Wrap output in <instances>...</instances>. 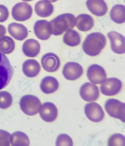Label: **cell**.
<instances>
[{
	"instance_id": "cell-1",
	"label": "cell",
	"mask_w": 125,
	"mask_h": 146,
	"mask_svg": "<svg viewBox=\"0 0 125 146\" xmlns=\"http://www.w3.org/2000/svg\"><path fill=\"white\" fill-rule=\"evenodd\" d=\"M106 38L100 32H94L86 37L82 45L83 51L91 56H97L105 47Z\"/></svg>"
},
{
	"instance_id": "cell-2",
	"label": "cell",
	"mask_w": 125,
	"mask_h": 146,
	"mask_svg": "<svg viewBox=\"0 0 125 146\" xmlns=\"http://www.w3.org/2000/svg\"><path fill=\"white\" fill-rule=\"evenodd\" d=\"M50 23L52 28L53 35H60L64 32L74 28L75 26V18L72 14H63L58 15Z\"/></svg>"
},
{
	"instance_id": "cell-3",
	"label": "cell",
	"mask_w": 125,
	"mask_h": 146,
	"mask_svg": "<svg viewBox=\"0 0 125 146\" xmlns=\"http://www.w3.org/2000/svg\"><path fill=\"white\" fill-rule=\"evenodd\" d=\"M21 109L25 114L33 116L37 114L40 111L42 104L39 99L35 96H24L20 101Z\"/></svg>"
},
{
	"instance_id": "cell-4",
	"label": "cell",
	"mask_w": 125,
	"mask_h": 146,
	"mask_svg": "<svg viewBox=\"0 0 125 146\" xmlns=\"http://www.w3.org/2000/svg\"><path fill=\"white\" fill-rule=\"evenodd\" d=\"M14 70L9 60L0 51V90L6 87L12 79Z\"/></svg>"
},
{
	"instance_id": "cell-5",
	"label": "cell",
	"mask_w": 125,
	"mask_h": 146,
	"mask_svg": "<svg viewBox=\"0 0 125 146\" xmlns=\"http://www.w3.org/2000/svg\"><path fill=\"white\" fill-rule=\"evenodd\" d=\"M106 111L111 117L120 119L125 122V105L117 99H110L106 102Z\"/></svg>"
},
{
	"instance_id": "cell-6",
	"label": "cell",
	"mask_w": 125,
	"mask_h": 146,
	"mask_svg": "<svg viewBox=\"0 0 125 146\" xmlns=\"http://www.w3.org/2000/svg\"><path fill=\"white\" fill-rule=\"evenodd\" d=\"M33 8L29 4L26 2L18 3L13 7L11 15L13 18L18 21H24L32 16Z\"/></svg>"
},
{
	"instance_id": "cell-7",
	"label": "cell",
	"mask_w": 125,
	"mask_h": 146,
	"mask_svg": "<svg viewBox=\"0 0 125 146\" xmlns=\"http://www.w3.org/2000/svg\"><path fill=\"white\" fill-rule=\"evenodd\" d=\"M122 84L120 80L112 77L106 80L100 85V89L103 95L110 96L118 94L122 90Z\"/></svg>"
},
{
	"instance_id": "cell-8",
	"label": "cell",
	"mask_w": 125,
	"mask_h": 146,
	"mask_svg": "<svg viewBox=\"0 0 125 146\" xmlns=\"http://www.w3.org/2000/svg\"><path fill=\"white\" fill-rule=\"evenodd\" d=\"M88 78L95 84H101L106 79V74L104 68L97 64L90 66L87 72Z\"/></svg>"
},
{
	"instance_id": "cell-9",
	"label": "cell",
	"mask_w": 125,
	"mask_h": 146,
	"mask_svg": "<svg viewBox=\"0 0 125 146\" xmlns=\"http://www.w3.org/2000/svg\"><path fill=\"white\" fill-rule=\"evenodd\" d=\"M84 112L89 119L94 122H99L104 119L105 113L102 107L98 103H87L84 107Z\"/></svg>"
},
{
	"instance_id": "cell-10",
	"label": "cell",
	"mask_w": 125,
	"mask_h": 146,
	"mask_svg": "<svg viewBox=\"0 0 125 146\" xmlns=\"http://www.w3.org/2000/svg\"><path fill=\"white\" fill-rule=\"evenodd\" d=\"M80 95L83 100L91 102L97 100L100 93L99 88L96 85L87 82L81 86Z\"/></svg>"
},
{
	"instance_id": "cell-11",
	"label": "cell",
	"mask_w": 125,
	"mask_h": 146,
	"mask_svg": "<svg viewBox=\"0 0 125 146\" xmlns=\"http://www.w3.org/2000/svg\"><path fill=\"white\" fill-rule=\"evenodd\" d=\"M34 31L39 39L46 40L53 34L51 23L46 20L37 21L34 25Z\"/></svg>"
},
{
	"instance_id": "cell-12",
	"label": "cell",
	"mask_w": 125,
	"mask_h": 146,
	"mask_svg": "<svg viewBox=\"0 0 125 146\" xmlns=\"http://www.w3.org/2000/svg\"><path fill=\"white\" fill-rule=\"evenodd\" d=\"M83 68L80 64L75 62L66 63L63 68L62 74L66 80L74 81L78 79L83 74Z\"/></svg>"
},
{
	"instance_id": "cell-13",
	"label": "cell",
	"mask_w": 125,
	"mask_h": 146,
	"mask_svg": "<svg viewBox=\"0 0 125 146\" xmlns=\"http://www.w3.org/2000/svg\"><path fill=\"white\" fill-rule=\"evenodd\" d=\"M43 68L48 72H56L60 66V60L56 54L52 52L47 53L42 57L41 60Z\"/></svg>"
},
{
	"instance_id": "cell-14",
	"label": "cell",
	"mask_w": 125,
	"mask_h": 146,
	"mask_svg": "<svg viewBox=\"0 0 125 146\" xmlns=\"http://www.w3.org/2000/svg\"><path fill=\"white\" fill-rule=\"evenodd\" d=\"M108 38L111 43L112 51L116 54H122L125 52V38L120 33L114 31L109 32Z\"/></svg>"
},
{
	"instance_id": "cell-15",
	"label": "cell",
	"mask_w": 125,
	"mask_h": 146,
	"mask_svg": "<svg viewBox=\"0 0 125 146\" xmlns=\"http://www.w3.org/2000/svg\"><path fill=\"white\" fill-rule=\"evenodd\" d=\"M58 109L55 104L51 102L43 103L40 111V115L44 121L51 122L56 120L58 116Z\"/></svg>"
},
{
	"instance_id": "cell-16",
	"label": "cell",
	"mask_w": 125,
	"mask_h": 146,
	"mask_svg": "<svg viewBox=\"0 0 125 146\" xmlns=\"http://www.w3.org/2000/svg\"><path fill=\"white\" fill-rule=\"evenodd\" d=\"M86 4L91 13L96 16H103L107 12V5L104 0H87Z\"/></svg>"
},
{
	"instance_id": "cell-17",
	"label": "cell",
	"mask_w": 125,
	"mask_h": 146,
	"mask_svg": "<svg viewBox=\"0 0 125 146\" xmlns=\"http://www.w3.org/2000/svg\"><path fill=\"white\" fill-rule=\"evenodd\" d=\"M8 31L15 39L23 41L28 36V32L25 26L21 24L13 23L8 27Z\"/></svg>"
},
{
	"instance_id": "cell-18",
	"label": "cell",
	"mask_w": 125,
	"mask_h": 146,
	"mask_svg": "<svg viewBox=\"0 0 125 146\" xmlns=\"http://www.w3.org/2000/svg\"><path fill=\"white\" fill-rule=\"evenodd\" d=\"M22 69L23 73L27 77L33 78L38 75L40 72V64L35 59H29L25 60L23 63Z\"/></svg>"
},
{
	"instance_id": "cell-19",
	"label": "cell",
	"mask_w": 125,
	"mask_h": 146,
	"mask_svg": "<svg viewBox=\"0 0 125 146\" xmlns=\"http://www.w3.org/2000/svg\"><path fill=\"white\" fill-rule=\"evenodd\" d=\"M22 50L25 56L28 57L34 58L39 54L41 45L37 40L28 39L23 44Z\"/></svg>"
},
{
	"instance_id": "cell-20",
	"label": "cell",
	"mask_w": 125,
	"mask_h": 146,
	"mask_svg": "<svg viewBox=\"0 0 125 146\" xmlns=\"http://www.w3.org/2000/svg\"><path fill=\"white\" fill-rule=\"evenodd\" d=\"M35 11L37 15L40 17H49L53 12V6L48 1L42 0L36 3L35 6Z\"/></svg>"
},
{
	"instance_id": "cell-21",
	"label": "cell",
	"mask_w": 125,
	"mask_h": 146,
	"mask_svg": "<svg viewBox=\"0 0 125 146\" xmlns=\"http://www.w3.org/2000/svg\"><path fill=\"white\" fill-rule=\"evenodd\" d=\"M94 20L90 15L83 14L78 15L75 19V25L79 31L87 32L94 25Z\"/></svg>"
},
{
	"instance_id": "cell-22",
	"label": "cell",
	"mask_w": 125,
	"mask_h": 146,
	"mask_svg": "<svg viewBox=\"0 0 125 146\" xmlns=\"http://www.w3.org/2000/svg\"><path fill=\"white\" fill-rule=\"evenodd\" d=\"M59 83L57 80L52 76H47L42 80L40 84L41 90L45 94H52L59 88Z\"/></svg>"
},
{
	"instance_id": "cell-23",
	"label": "cell",
	"mask_w": 125,
	"mask_h": 146,
	"mask_svg": "<svg viewBox=\"0 0 125 146\" xmlns=\"http://www.w3.org/2000/svg\"><path fill=\"white\" fill-rule=\"evenodd\" d=\"M110 17L112 21L121 24L125 21V7L122 5H116L110 11Z\"/></svg>"
},
{
	"instance_id": "cell-24",
	"label": "cell",
	"mask_w": 125,
	"mask_h": 146,
	"mask_svg": "<svg viewBox=\"0 0 125 146\" xmlns=\"http://www.w3.org/2000/svg\"><path fill=\"white\" fill-rule=\"evenodd\" d=\"M10 142L13 146H28L30 141L26 134L23 132H15L10 135Z\"/></svg>"
},
{
	"instance_id": "cell-25",
	"label": "cell",
	"mask_w": 125,
	"mask_h": 146,
	"mask_svg": "<svg viewBox=\"0 0 125 146\" xmlns=\"http://www.w3.org/2000/svg\"><path fill=\"white\" fill-rule=\"evenodd\" d=\"M63 42L68 46L72 47L76 46L80 43V35L76 31L70 30L64 34Z\"/></svg>"
},
{
	"instance_id": "cell-26",
	"label": "cell",
	"mask_w": 125,
	"mask_h": 146,
	"mask_svg": "<svg viewBox=\"0 0 125 146\" xmlns=\"http://www.w3.org/2000/svg\"><path fill=\"white\" fill-rule=\"evenodd\" d=\"M15 48V42L11 37L6 36L0 38V51L2 53L11 54Z\"/></svg>"
},
{
	"instance_id": "cell-27",
	"label": "cell",
	"mask_w": 125,
	"mask_h": 146,
	"mask_svg": "<svg viewBox=\"0 0 125 146\" xmlns=\"http://www.w3.org/2000/svg\"><path fill=\"white\" fill-rule=\"evenodd\" d=\"M13 98L11 94L7 91L0 92V108L5 109L12 104Z\"/></svg>"
},
{
	"instance_id": "cell-28",
	"label": "cell",
	"mask_w": 125,
	"mask_h": 146,
	"mask_svg": "<svg viewBox=\"0 0 125 146\" xmlns=\"http://www.w3.org/2000/svg\"><path fill=\"white\" fill-rule=\"evenodd\" d=\"M108 145L125 146V138L122 134L115 133L112 134L108 140Z\"/></svg>"
},
{
	"instance_id": "cell-29",
	"label": "cell",
	"mask_w": 125,
	"mask_h": 146,
	"mask_svg": "<svg viewBox=\"0 0 125 146\" xmlns=\"http://www.w3.org/2000/svg\"><path fill=\"white\" fill-rule=\"evenodd\" d=\"M56 145L72 146L73 145L72 140L68 134H61L57 137Z\"/></svg>"
},
{
	"instance_id": "cell-30",
	"label": "cell",
	"mask_w": 125,
	"mask_h": 146,
	"mask_svg": "<svg viewBox=\"0 0 125 146\" xmlns=\"http://www.w3.org/2000/svg\"><path fill=\"white\" fill-rule=\"evenodd\" d=\"M10 135L8 132L0 130V146H10Z\"/></svg>"
},
{
	"instance_id": "cell-31",
	"label": "cell",
	"mask_w": 125,
	"mask_h": 146,
	"mask_svg": "<svg viewBox=\"0 0 125 146\" xmlns=\"http://www.w3.org/2000/svg\"><path fill=\"white\" fill-rule=\"evenodd\" d=\"M9 16V12L7 7L4 5H0V23L7 20Z\"/></svg>"
},
{
	"instance_id": "cell-32",
	"label": "cell",
	"mask_w": 125,
	"mask_h": 146,
	"mask_svg": "<svg viewBox=\"0 0 125 146\" xmlns=\"http://www.w3.org/2000/svg\"><path fill=\"white\" fill-rule=\"evenodd\" d=\"M6 33V28L3 25L0 24V38L5 36Z\"/></svg>"
},
{
	"instance_id": "cell-33",
	"label": "cell",
	"mask_w": 125,
	"mask_h": 146,
	"mask_svg": "<svg viewBox=\"0 0 125 146\" xmlns=\"http://www.w3.org/2000/svg\"><path fill=\"white\" fill-rule=\"evenodd\" d=\"M46 1H48V2H50L55 3L56 2V1H59V0H46Z\"/></svg>"
},
{
	"instance_id": "cell-34",
	"label": "cell",
	"mask_w": 125,
	"mask_h": 146,
	"mask_svg": "<svg viewBox=\"0 0 125 146\" xmlns=\"http://www.w3.org/2000/svg\"><path fill=\"white\" fill-rule=\"evenodd\" d=\"M22 1H25V2H30V1H33V0H22Z\"/></svg>"
}]
</instances>
